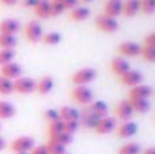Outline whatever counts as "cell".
Returning a JSON list of instances; mask_svg holds the SVG:
<instances>
[{"label":"cell","mask_w":155,"mask_h":154,"mask_svg":"<svg viewBox=\"0 0 155 154\" xmlns=\"http://www.w3.org/2000/svg\"><path fill=\"white\" fill-rule=\"evenodd\" d=\"M95 78H97V71L94 68L86 67V68H80L76 72H74L71 75V82L75 86H87Z\"/></svg>","instance_id":"cell-1"},{"label":"cell","mask_w":155,"mask_h":154,"mask_svg":"<svg viewBox=\"0 0 155 154\" xmlns=\"http://www.w3.org/2000/svg\"><path fill=\"white\" fill-rule=\"evenodd\" d=\"M71 98L79 105L88 106L94 101V94L87 86H75L71 92Z\"/></svg>","instance_id":"cell-2"},{"label":"cell","mask_w":155,"mask_h":154,"mask_svg":"<svg viewBox=\"0 0 155 154\" xmlns=\"http://www.w3.org/2000/svg\"><path fill=\"white\" fill-rule=\"evenodd\" d=\"M95 26L99 32L104 33H114L118 30V22L116 18L107 16L105 14H101L95 18Z\"/></svg>","instance_id":"cell-3"},{"label":"cell","mask_w":155,"mask_h":154,"mask_svg":"<svg viewBox=\"0 0 155 154\" xmlns=\"http://www.w3.org/2000/svg\"><path fill=\"white\" fill-rule=\"evenodd\" d=\"M44 35V30H42V26H41L40 22L37 21H30L29 23L25 26V37L29 42L31 44H35L38 41H41Z\"/></svg>","instance_id":"cell-4"},{"label":"cell","mask_w":155,"mask_h":154,"mask_svg":"<svg viewBox=\"0 0 155 154\" xmlns=\"http://www.w3.org/2000/svg\"><path fill=\"white\" fill-rule=\"evenodd\" d=\"M34 147V139L31 136H18L10 145V149L14 153H29Z\"/></svg>","instance_id":"cell-5"},{"label":"cell","mask_w":155,"mask_h":154,"mask_svg":"<svg viewBox=\"0 0 155 154\" xmlns=\"http://www.w3.org/2000/svg\"><path fill=\"white\" fill-rule=\"evenodd\" d=\"M35 83L37 82L31 78L19 76L18 79L14 81V92H16L18 94H30L35 92Z\"/></svg>","instance_id":"cell-6"},{"label":"cell","mask_w":155,"mask_h":154,"mask_svg":"<svg viewBox=\"0 0 155 154\" xmlns=\"http://www.w3.org/2000/svg\"><path fill=\"white\" fill-rule=\"evenodd\" d=\"M114 113L117 116V119L123 120V122H129L132 119V116L135 115L134 109L131 106L129 100H121L120 102H117L114 108Z\"/></svg>","instance_id":"cell-7"},{"label":"cell","mask_w":155,"mask_h":154,"mask_svg":"<svg viewBox=\"0 0 155 154\" xmlns=\"http://www.w3.org/2000/svg\"><path fill=\"white\" fill-rule=\"evenodd\" d=\"M116 127H117V122H116L114 117L110 116H105L101 117L98 122V124L95 126L94 131L99 135H106V134H110L113 131H116Z\"/></svg>","instance_id":"cell-8"},{"label":"cell","mask_w":155,"mask_h":154,"mask_svg":"<svg viewBox=\"0 0 155 154\" xmlns=\"http://www.w3.org/2000/svg\"><path fill=\"white\" fill-rule=\"evenodd\" d=\"M142 46L134 41H125L118 45V53L123 55V57H136L140 56Z\"/></svg>","instance_id":"cell-9"},{"label":"cell","mask_w":155,"mask_h":154,"mask_svg":"<svg viewBox=\"0 0 155 154\" xmlns=\"http://www.w3.org/2000/svg\"><path fill=\"white\" fill-rule=\"evenodd\" d=\"M0 75L7 79H11V81H15L22 75V67L18 63L11 62L8 64H4L0 67Z\"/></svg>","instance_id":"cell-10"},{"label":"cell","mask_w":155,"mask_h":154,"mask_svg":"<svg viewBox=\"0 0 155 154\" xmlns=\"http://www.w3.org/2000/svg\"><path fill=\"white\" fill-rule=\"evenodd\" d=\"M153 94V87L148 85H137V86L131 87L128 93V98H137V100H148Z\"/></svg>","instance_id":"cell-11"},{"label":"cell","mask_w":155,"mask_h":154,"mask_svg":"<svg viewBox=\"0 0 155 154\" xmlns=\"http://www.w3.org/2000/svg\"><path fill=\"white\" fill-rule=\"evenodd\" d=\"M120 82L127 87H134V86H137V85L142 83L143 81V75L136 70H129L127 71L124 75H121L120 78Z\"/></svg>","instance_id":"cell-12"},{"label":"cell","mask_w":155,"mask_h":154,"mask_svg":"<svg viewBox=\"0 0 155 154\" xmlns=\"http://www.w3.org/2000/svg\"><path fill=\"white\" fill-rule=\"evenodd\" d=\"M131 70V65H129L128 60H125V57H114L110 62V71H112L114 75H117L120 78L121 75L127 72V71Z\"/></svg>","instance_id":"cell-13"},{"label":"cell","mask_w":155,"mask_h":154,"mask_svg":"<svg viewBox=\"0 0 155 154\" xmlns=\"http://www.w3.org/2000/svg\"><path fill=\"white\" fill-rule=\"evenodd\" d=\"M137 132V124L134 122H123L120 126H117L116 127V134H117V136H120V138H131V136H134L135 134Z\"/></svg>","instance_id":"cell-14"},{"label":"cell","mask_w":155,"mask_h":154,"mask_svg":"<svg viewBox=\"0 0 155 154\" xmlns=\"http://www.w3.org/2000/svg\"><path fill=\"white\" fill-rule=\"evenodd\" d=\"M19 29H21V23L16 19L7 18L0 22V34L15 35L19 32Z\"/></svg>","instance_id":"cell-15"},{"label":"cell","mask_w":155,"mask_h":154,"mask_svg":"<svg viewBox=\"0 0 155 154\" xmlns=\"http://www.w3.org/2000/svg\"><path fill=\"white\" fill-rule=\"evenodd\" d=\"M99 119L97 115H94L93 112H90L87 108L83 112H80V119H79V124H82L84 128H90V130H94L95 126L98 124Z\"/></svg>","instance_id":"cell-16"},{"label":"cell","mask_w":155,"mask_h":154,"mask_svg":"<svg viewBox=\"0 0 155 154\" xmlns=\"http://www.w3.org/2000/svg\"><path fill=\"white\" fill-rule=\"evenodd\" d=\"M123 12V0H107L104 5V14L112 18H117Z\"/></svg>","instance_id":"cell-17"},{"label":"cell","mask_w":155,"mask_h":154,"mask_svg":"<svg viewBox=\"0 0 155 154\" xmlns=\"http://www.w3.org/2000/svg\"><path fill=\"white\" fill-rule=\"evenodd\" d=\"M59 115L63 122H79V119H80L79 109L74 108V106H68V105L60 108Z\"/></svg>","instance_id":"cell-18"},{"label":"cell","mask_w":155,"mask_h":154,"mask_svg":"<svg viewBox=\"0 0 155 154\" xmlns=\"http://www.w3.org/2000/svg\"><path fill=\"white\" fill-rule=\"evenodd\" d=\"M140 11V0H123V15L127 18L135 16Z\"/></svg>","instance_id":"cell-19"},{"label":"cell","mask_w":155,"mask_h":154,"mask_svg":"<svg viewBox=\"0 0 155 154\" xmlns=\"http://www.w3.org/2000/svg\"><path fill=\"white\" fill-rule=\"evenodd\" d=\"M54 87V81L52 76H44L42 79L35 83V92H38V94H49L52 92V89Z\"/></svg>","instance_id":"cell-20"},{"label":"cell","mask_w":155,"mask_h":154,"mask_svg":"<svg viewBox=\"0 0 155 154\" xmlns=\"http://www.w3.org/2000/svg\"><path fill=\"white\" fill-rule=\"evenodd\" d=\"M34 14L41 19H46L51 16V0H38L35 7L33 8Z\"/></svg>","instance_id":"cell-21"},{"label":"cell","mask_w":155,"mask_h":154,"mask_svg":"<svg viewBox=\"0 0 155 154\" xmlns=\"http://www.w3.org/2000/svg\"><path fill=\"white\" fill-rule=\"evenodd\" d=\"M90 16V10L86 5H76L75 8H72L70 12V18L75 22H82Z\"/></svg>","instance_id":"cell-22"},{"label":"cell","mask_w":155,"mask_h":154,"mask_svg":"<svg viewBox=\"0 0 155 154\" xmlns=\"http://www.w3.org/2000/svg\"><path fill=\"white\" fill-rule=\"evenodd\" d=\"M128 100H129V102H131V106L135 113L143 115L150 111L151 105H150V101L148 100H137V98H128Z\"/></svg>","instance_id":"cell-23"},{"label":"cell","mask_w":155,"mask_h":154,"mask_svg":"<svg viewBox=\"0 0 155 154\" xmlns=\"http://www.w3.org/2000/svg\"><path fill=\"white\" fill-rule=\"evenodd\" d=\"M87 109L90 112H93L94 115H97L98 117L107 116V112H109L107 104L104 102V101H93V102H91L90 105L87 106Z\"/></svg>","instance_id":"cell-24"},{"label":"cell","mask_w":155,"mask_h":154,"mask_svg":"<svg viewBox=\"0 0 155 154\" xmlns=\"http://www.w3.org/2000/svg\"><path fill=\"white\" fill-rule=\"evenodd\" d=\"M16 113L15 106L8 101H0V119H11Z\"/></svg>","instance_id":"cell-25"},{"label":"cell","mask_w":155,"mask_h":154,"mask_svg":"<svg viewBox=\"0 0 155 154\" xmlns=\"http://www.w3.org/2000/svg\"><path fill=\"white\" fill-rule=\"evenodd\" d=\"M117 154H142V146L136 142H129L125 143L118 149Z\"/></svg>","instance_id":"cell-26"},{"label":"cell","mask_w":155,"mask_h":154,"mask_svg":"<svg viewBox=\"0 0 155 154\" xmlns=\"http://www.w3.org/2000/svg\"><path fill=\"white\" fill-rule=\"evenodd\" d=\"M41 41H42L45 45H57V44H60V41H61V34L57 32H49V33H45V34L42 35V38H41Z\"/></svg>","instance_id":"cell-27"},{"label":"cell","mask_w":155,"mask_h":154,"mask_svg":"<svg viewBox=\"0 0 155 154\" xmlns=\"http://www.w3.org/2000/svg\"><path fill=\"white\" fill-rule=\"evenodd\" d=\"M49 139L56 142V143L63 145V146H65V147H67L70 143H72V135L64 132V131H63V132H59V134H54V135H51Z\"/></svg>","instance_id":"cell-28"},{"label":"cell","mask_w":155,"mask_h":154,"mask_svg":"<svg viewBox=\"0 0 155 154\" xmlns=\"http://www.w3.org/2000/svg\"><path fill=\"white\" fill-rule=\"evenodd\" d=\"M16 46V37L8 34H0V49H14Z\"/></svg>","instance_id":"cell-29"},{"label":"cell","mask_w":155,"mask_h":154,"mask_svg":"<svg viewBox=\"0 0 155 154\" xmlns=\"http://www.w3.org/2000/svg\"><path fill=\"white\" fill-rule=\"evenodd\" d=\"M14 93V81L0 75V95H8Z\"/></svg>","instance_id":"cell-30"},{"label":"cell","mask_w":155,"mask_h":154,"mask_svg":"<svg viewBox=\"0 0 155 154\" xmlns=\"http://www.w3.org/2000/svg\"><path fill=\"white\" fill-rule=\"evenodd\" d=\"M45 146H46V150H48V154H67L65 146H63V145H60V143H56V142L51 141V139H48Z\"/></svg>","instance_id":"cell-31"},{"label":"cell","mask_w":155,"mask_h":154,"mask_svg":"<svg viewBox=\"0 0 155 154\" xmlns=\"http://www.w3.org/2000/svg\"><path fill=\"white\" fill-rule=\"evenodd\" d=\"M140 56L143 57L144 62L148 63H155V48L153 46H142V52H140Z\"/></svg>","instance_id":"cell-32"},{"label":"cell","mask_w":155,"mask_h":154,"mask_svg":"<svg viewBox=\"0 0 155 154\" xmlns=\"http://www.w3.org/2000/svg\"><path fill=\"white\" fill-rule=\"evenodd\" d=\"M15 57L14 49H0V65H4L11 63Z\"/></svg>","instance_id":"cell-33"},{"label":"cell","mask_w":155,"mask_h":154,"mask_svg":"<svg viewBox=\"0 0 155 154\" xmlns=\"http://www.w3.org/2000/svg\"><path fill=\"white\" fill-rule=\"evenodd\" d=\"M63 131H64V122H63L61 119L56 120V122L49 123V126H48V134H49V136L54 135V134L63 132Z\"/></svg>","instance_id":"cell-34"},{"label":"cell","mask_w":155,"mask_h":154,"mask_svg":"<svg viewBox=\"0 0 155 154\" xmlns=\"http://www.w3.org/2000/svg\"><path fill=\"white\" fill-rule=\"evenodd\" d=\"M140 11L143 14L155 12V0H140Z\"/></svg>","instance_id":"cell-35"},{"label":"cell","mask_w":155,"mask_h":154,"mask_svg":"<svg viewBox=\"0 0 155 154\" xmlns=\"http://www.w3.org/2000/svg\"><path fill=\"white\" fill-rule=\"evenodd\" d=\"M64 7H63L60 0H51V16L61 15L64 12Z\"/></svg>","instance_id":"cell-36"},{"label":"cell","mask_w":155,"mask_h":154,"mask_svg":"<svg viewBox=\"0 0 155 154\" xmlns=\"http://www.w3.org/2000/svg\"><path fill=\"white\" fill-rule=\"evenodd\" d=\"M44 117H45V120L48 123H52V122H56V120L60 119V115H59V111L57 109H46L45 113H44Z\"/></svg>","instance_id":"cell-37"},{"label":"cell","mask_w":155,"mask_h":154,"mask_svg":"<svg viewBox=\"0 0 155 154\" xmlns=\"http://www.w3.org/2000/svg\"><path fill=\"white\" fill-rule=\"evenodd\" d=\"M79 127H80L79 122H64V132L71 134V135L75 134Z\"/></svg>","instance_id":"cell-38"},{"label":"cell","mask_w":155,"mask_h":154,"mask_svg":"<svg viewBox=\"0 0 155 154\" xmlns=\"http://www.w3.org/2000/svg\"><path fill=\"white\" fill-rule=\"evenodd\" d=\"M63 4V7H64V10H72V8H75L78 5V3H79V0H60Z\"/></svg>","instance_id":"cell-39"},{"label":"cell","mask_w":155,"mask_h":154,"mask_svg":"<svg viewBox=\"0 0 155 154\" xmlns=\"http://www.w3.org/2000/svg\"><path fill=\"white\" fill-rule=\"evenodd\" d=\"M29 154H48L45 145H40V146H34L31 150L29 152Z\"/></svg>","instance_id":"cell-40"},{"label":"cell","mask_w":155,"mask_h":154,"mask_svg":"<svg viewBox=\"0 0 155 154\" xmlns=\"http://www.w3.org/2000/svg\"><path fill=\"white\" fill-rule=\"evenodd\" d=\"M144 45L155 48V33H151L150 35H147V37L144 38Z\"/></svg>","instance_id":"cell-41"},{"label":"cell","mask_w":155,"mask_h":154,"mask_svg":"<svg viewBox=\"0 0 155 154\" xmlns=\"http://www.w3.org/2000/svg\"><path fill=\"white\" fill-rule=\"evenodd\" d=\"M38 0H23L22 2V4L25 5V7H29V8H34L35 4H37Z\"/></svg>","instance_id":"cell-42"},{"label":"cell","mask_w":155,"mask_h":154,"mask_svg":"<svg viewBox=\"0 0 155 154\" xmlns=\"http://www.w3.org/2000/svg\"><path fill=\"white\" fill-rule=\"evenodd\" d=\"M0 3L4 5H14L18 3V0H0Z\"/></svg>","instance_id":"cell-43"},{"label":"cell","mask_w":155,"mask_h":154,"mask_svg":"<svg viewBox=\"0 0 155 154\" xmlns=\"http://www.w3.org/2000/svg\"><path fill=\"white\" fill-rule=\"evenodd\" d=\"M3 149H5V141L3 136H0V152H2Z\"/></svg>","instance_id":"cell-44"},{"label":"cell","mask_w":155,"mask_h":154,"mask_svg":"<svg viewBox=\"0 0 155 154\" xmlns=\"http://www.w3.org/2000/svg\"><path fill=\"white\" fill-rule=\"evenodd\" d=\"M142 154H155V147H150V149L144 150Z\"/></svg>","instance_id":"cell-45"},{"label":"cell","mask_w":155,"mask_h":154,"mask_svg":"<svg viewBox=\"0 0 155 154\" xmlns=\"http://www.w3.org/2000/svg\"><path fill=\"white\" fill-rule=\"evenodd\" d=\"M83 2H86V3H90V2H93V0H83Z\"/></svg>","instance_id":"cell-46"},{"label":"cell","mask_w":155,"mask_h":154,"mask_svg":"<svg viewBox=\"0 0 155 154\" xmlns=\"http://www.w3.org/2000/svg\"><path fill=\"white\" fill-rule=\"evenodd\" d=\"M15 154H29V153H15Z\"/></svg>","instance_id":"cell-47"}]
</instances>
